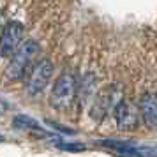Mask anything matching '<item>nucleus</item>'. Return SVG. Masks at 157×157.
<instances>
[{
  "label": "nucleus",
  "mask_w": 157,
  "mask_h": 157,
  "mask_svg": "<svg viewBox=\"0 0 157 157\" xmlns=\"http://www.w3.org/2000/svg\"><path fill=\"white\" fill-rule=\"evenodd\" d=\"M37 51H39V44L36 41H25L23 44H20L16 51L11 55V62H9L7 69H6V76L7 79H21L27 74V69L30 67V64L34 62Z\"/></svg>",
  "instance_id": "nucleus-1"
},
{
  "label": "nucleus",
  "mask_w": 157,
  "mask_h": 157,
  "mask_svg": "<svg viewBox=\"0 0 157 157\" xmlns=\"http://www.w3.org/2000/svg\"><path fill=\"white\" fill-rule=\"evenodd\" d=\"M78 92V85H76V78L71 72H62L57 78V81L51 86L50 94V104L57 109H64L72 102L74 95Z\"/></svg>",
  "instance_id": "nucleus-2"
},
{
  "label": "nucleus",
  "mask_w": 157,
  "mask_h": 157,
  "mask_svg": "<svg viewBox=\"0 0 157 157\" xmlns=\"http://www.w3.org/2000/svg\"><path fill=\"white\" fill-rule=\"evenodd\" d=\"M51 74H53V64H51L48 58H43L39 60L32 71H30V76L27 79V92L30 95H37L44 90V86L48 85Z\"/></svg>",
  "instance_id": "nucleus-3"
},
{
  "label": "nucleus",
  "mask_w": 157,
  "mask_h": 157,
  "mask_svg": "<svg viewBox=\"0 0 157 157\" xmlns=\"http://www.w3.org/2000/svg\"><path fill=\"white\" fill-rule=\"evenodd\" d=\"M120 101V90L115 85L106 86L104 90H101L99 95L95 97L92 108H90V117L95 120H102L109 109L117 106V102Z\"/></svg>",
  "instance_id": "nucleus-4"
},
{
  "label": "nucleus",
  "mask_w": 157,
  "mask_h": 157,
  "mask_svg": "<svg viewBox=\"0 0 157 157\" xmlns=\"http://www.w3.org/2000/svg\"><path fill=\"white\" fill-rule=\"evenodd\" d=\"M23 25L20 21H9L0 34V57H11L21 44Z\"/></svg>",
  "instance_id": "nucleus-5"
},
{
  "label": "nucleus",
  "mask_w": 157,
  "mask_h": 157,
  "mask_svg": "<svg viewBox=\"0 0 157 157\" xmlns=\"http://www.w3.org/2000/svg\"><path fill=\"white\" fill-rule=\"evenodd\" d=\"M113 117L120 131H132L138 125V111H136V108L124 99H120L117 102V106L113 108Z\"/></svg>",
  "instance_id": "nucleus-6"
},
{
  "label": "nucleus",
  "mask_w": 157,
  "mask_h": 157,
  "mask_svg": "<svg viewBox=\"0 0 157 157\" xmlns=\"http://www.w3.org/2000/svg\"><path fill=\"white\" fill-rule=\"evenodd\" d=\"M140 113L150 127H157V94L145 92L140 99Z\"/></svg>",
  "instance_id": "nucleus-7"
},
{
  "label": "nucleus",
  "mask_w": 157,
  "mask_h": 157,
  "mask_svg": "<svg viewBox=\"0 0 157 157\" xmlns=\"http://www.w3.org/2000/svg\"><path fill=\"white\" fill-rule=\"evenodd\" d=\"M13 127L18 129V131H36L39 134H43V129L39 125V122L34 120L29 115H23V113L16 115L14 118H13Z\"/></svg>",
  "instance_id": "nucleus-8"
},
{
  "label": "nucleus",
  "mask_w": 157,
  "mask_h": 157,
  "mask_svg": "<svg viewBox=\"0 0 157 157\" xmlns=\"http://www.w3.org/2000/svg\"><path fill=\"white\" fill-rule=\"evenodd\" d=\"M132 157H157V145L132 147Z\"/></svg>",
  "instance_id": "nucleus-9"
},
{
  "label": "nucleus",
  "mask_w": 157,
  "mask_h": 157,
  "mask_svg": "<svg viewBox=\"0 0 157 157\" xmlns=\"http://www.w3.org/2000/svg\"><path fill=\"white\" fill-rule=\"evenodd\" d=\"M60 148L69 150V152H81V150H85V145H79V143H62L60 141Z\"/></svg>",
  "instance_id": "nucleus-10"
},
{
  "label": "nucleus",
  "mask_w": 157,
  "mask_h": 157,
  "mask_svg": "<svg viewBox=\"0 0 157 157\" xmlns=\"http://www.w3.org/2000/svg\"><path fill=\"white\" fill-rule=\"evenodd\" d=\"M9 108H11V106H9V102H7V101L0 97V115H2V113H6V111H7Z\"/></svg>",
  "instance_id": "nucleus-11"
},
{
  "label": "nucleus",
  "mask_w": 157,
  "mask_h": 157,
  "mask_svg": "<svg viewBox=\"0 0 157 157\" xmlns=\"http://www.w3.org/2000/svg\"><path fill=\"white\" fill-rule=\"evenodd\" d=\"M0 143H4V136L0 134Z\"/></svg>",
  "instance_id": "nucleus-12"
}]
</instances>
